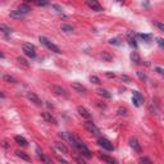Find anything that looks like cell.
Instances as JSON below:
<instances>
[{
  "label": "cell",
  "mask_w": 164,
  "mask_h": 164,
  "mask_svg": "<svg viewBox=\"0 0 164 164\" xmlns=\"http://www.w3.org/2000/svg\"><path fill=\"white\" fill-rule=\"evenodd\" d=\"M55 147L59 150V151H62L63 154H68V149H67V146H65L63 143H57L55 144Z\"/></svg>",
  "instance_id": "cell-18"
},
{
  "label": "cell",
  "mask_w": 164,
  "mask_h": 164,
  "mask_svg": "<svg viewBox=\"0 0 164 164\" xmlns=\"http://www.w3.org/2000/svg\"><path fill=\"white\" fill-rule=\"evenodd\" d=\"M0 58H4V54L3 53H0Z\"/></svg>",
  "instance_id": "cell-44"
},
{
  "label": "cell",
  "mask_w": 164,
  "mask_h": 164,
  "mask_svg": "<svg viewBox=\"0 0 164 164\" xmlns=\"http://www.w3.org/2000/svg\"><path fill=\"white\" fill-rule=\"evenodd\" d=\"M132 103L135 104V105H136V107H140V105H141V104H140V103H139L137 100H136V99H135V97H132Z\"/></svg>",
  "instance_id": "cell-37"
},
{
  "label": "cell",
  "mask_w": 164,
  "mask_h": 164,
  "mask_svg": "<svg viewBox=\"0 0 164 164\" xmlns=\"http://www.w3.org/2000/svg\"><path fill=\"white\" fill-rule=\"evenodd\" d=\"M97 94H99L100 96H103V97H105V99H110L112 97V94L105 89H99L97 90Z\"/></svg>",
  "instance_id": "cell-17"
},
{
  "label": "cell",
  "mask_w": 164,
  "mask_h": 164,
  "mask_svg": "<svg viewBox=\"0 0 164 164\" xmlns=\"http://www.w3.org/2000/svg\"><path fill=\"white\" fill-rule=\"evenodd\" d=\"M97 144H99V146H101L103 149H105V150H108V151H113V150H114L113 144H112L109 140L104 139V137H99V139H97Z\"/></svg>",
  "instance_id": "cell-6"
},
{
  "label": "cell",
  "mask_w": 164,
  "mask_h": 164,
  "mask_svg": "<svg viewBox=\"0 0 164 164\" xmlns=\"http://www.w3.org/2000/svg\"><path fill=\"white\" fill-rule=\"evenodd\" d=\"M53 7H54V8H55V9L58 10V12H62V8H61V7H59V5H53Z\"/></svg>",
  "instance_id": "cell-40"
},
{
  "label": "cell",
  "mask_w": 164,
  "mask_h": 164,
  "mask_svg": "<svg viewBox=\"0 0 164 164\" xmlns=\"http://www.w3.org/2000/svg\"><path fill=\"white\" fill-rule=\"evenodd\" d=\"M87 5H89L92 10H95V12H103V7L97 2H95V0H89Z\"/></svg>",
  "instance_id": "cell-11"
},
{
  "label": "cell",
  "mask_w": 164,
  "mask_h": 164,
  "mask_svg": "<svg viewBox=\"0 0 164 164\" xmlns=\"http://www.w3.org/2000/svg\"><path fill=\"white\" fill-rule=\"evenodd\" d=\"M139 162H140V164H154L149 158H146V156H141L139 159Z\"/></svg>",
  "instance_id": "cell-23"
},
{
  "label": "cell",
  "mask_w": 164,
  "mask_h": 164,
  "mask_svg": "<svg viewBox=\"0 0 164 164\" xmlns=\"http://www.w3.org/2000/svg\"><path fill=\"white\" fill-rule=\"evenodd\" d=\"M132 94H133V97H135V99H136V100H137V101H139L140 104H143V103H144V96H143V95H141V94H140V92H139V91H133V92H132Z\"/></svg>",
  "instance_id": "cell-21"
},
{
  "label": "cell",
  "mask_w": 164,
  "mask_h": 164,
  "mask_svg": "<svg viewBox=\"0 0 164 164\" xmlns=\"http://www.w3.org/2000/svg\"><path fill=\"white\" fill-rule=\"evenodd\" d=\"M84 126H85V130L91 135H99L100 133V130L97 128L95 126V123H92L91 121H86Z\"/></svg>",
  "instance_id": "cell-5"
},
{
  "label": "cell",
  "mask_w": 164,
  "mask_h": 164,
  "mask_svg": "<svg viewBox=\"0 0 164 164\" xmlns=\"http://www.w3.org/2000/svg\"><path fill=\"white\" fill-rule=\"evenodd\" d=\"M90 81H91V82H94V84H96V85H100V84H101L100 78H99V77H96V76H91V77H90Z\"/></svg>",
  "instance_id": "cell-28"
},
{
  "label": "cell",
  "mask_w": 164,
  "mask_h": 164,
  "mask_svg": "<svg viewBox=\"0 0 164 164\" xmlns=\"http://www.w3.org/2000/svg\"><path fill=\"white\" fill-rule=\"evenodd\" d=\"M101 58L104 59V61H107V62H110L112 61V55H109L108 51H103L101 53Z\"/></svg>",
  "instance_id": "cell-25"
},
{
  "label": "cell",
  "mask_w": 164,
  "mask_h": 164,
  "mask_svg": "<svg viewBox=\"0 0 164 164\" xmlns=\"http://www.w3.org/2000/svg\"><path fill=\"white\" fill-rule=\"evenodd\" d=\"M69 143L72 144L74 147H77V149L80 150V153H81V155H82V156L87 158V159L92 158V153L89 150V147H87V146L84 144V141H81L76 135H73V133H71V135H69Z\"/></svg>",
  "instance_id": "cell-1"
},
{
  "label": "cell",
  "mask_w": 164,
  "mask_h": 164,
  "mask_svg": "<svg viewBox=\"0 0 164 164\" xmlns=\"http://www.w3.org/2000/svg\"><path fill=\"white\" fill-rule=\"evenodd\" d=\"M156 41H158V44H159V46L163 48V39H156Z\"/></svg>",
  "instance_id": "cell-38"
},
{
  "label": "cell",
  "mask_w": 164,
  "mask_h": 164,
  "mask_svg": "<svg viewBox=\"0 0 164 164\" xmlns=\"http://www.w3.org/2000/svg\"><path fill=\"white\" fill-rule=\"evenodd\" d=\"M36 153H37V156H39L40 159H41L44 163H45V164H53L51 159H49L48 156H45V155H44V154H42V151L39 149V147H37V149H36Z\"/></svg>",
  "instance_id": "cell-12"
},
{
  "label": "cell",
  "mask_w": 164,
  "mask_h": 164,
  "mask_svg": "<svg viewBox=\"0 0 164 164\" xmlns=\"http://www.w3.org/2000/svg\"><path fill=\"white\" fill-rule=\"evenodd\" d=\"M74 159H76V162H77L78 164H87V163L84 160V158H82V156H78V155H77V156L74 158Z\"/></svg>",
  "instance_id": "cell-30"
},
{
  "label": "cell",
  "mask_w": 164,
  "mask_h": 164,
  "mask_svg": "<svg viewBox=\"0 0 164 164\" xmlns=\"http://www.w3.org/2000/svg\"><path fill=\"white\" fill-rule=\"evenodd\" d=\"M109 42H110L112 44V45H113V44H114V45H119V41L117 40V39H112L110 41H109Z\"/></svg>",
  "instance_id": "cell-36"
},
{
  "label": "cell",
  "mask_w": 164,
  "mask_h": 164,
  "mask_svg": "<svg viewBox=\"0 0 164 164\" xmlns=\"http://www.w3.org/2000/svg\"><path fill=\"white\" fill-rule=\"evenodd\" d=\"M122 80H126V81H128V80H130V78H128V77H127V76H122Z\"/></svg>",
  "instance_id": "cell-42"
},
{
  "label": "cell",
  "mask_w": 164,
  "mask_h": 164,
  "mask_svg": "<svg viewBox=\"0 0 164 164\" xmlns=\"http://www.w3.org/2000/svg\"><path fill=\"white\" fill-rule=\"evenodd\" d=\"M53 91L55 92L57 95H59V96H63V97H68V96H69L68 92H67V90H65L64 87H62V86L54 85V86H53Z\"/></svg>",
  "instance_id": "cell-9"
},
{
  "label": "cell",
  "mask_w": 164,
  "mask_h": 164,
  "mask_svg": "<svg viewBox=\"0 0 164 164\" xmlns=\"http://www.w3.org/2000/svg\"><path fill=\"white\" fill-rule=\"evenodd\" d=\"M31 12V8H30V5H27V4H22L19 5V7L13 10L12 13H10V18H13V19H21V18H23L25 15H27Z\"/></svg>",
  "instance_id": "cell-2"
},
{
  "label": "cell",
  "mask_w": 164,
  "mask_h": 164,
  "mask_svg": "<svg viewBox=\"0 0 164 164\" xmlns=\"http://www.w3.org/2000/svg\"><path fill=\"white\" fill-rule=\"evenodd\" d=\"M18 63H19L21 65H23L25 68H28V67H30V64L27 63V61H26L25 58H21V57H19V58H18Z\"/></svg>",
  "instance_id": "cell-26"
},
{
  "label": "cell",
  "mask_w": 164,
  "mask_h": 164,
  "mask_svg": "<svg viewBox=\"0 0 164 164\" xmlns=\"http://www.w3.org/2000/svg\"><path fill=\"white\" fill-rule=\"evenodd\" d=\"M4 80L8 81V82H12V84H17V80H15L14 77H12V76H4Z\"/></svg>",
  "instance_id": "cell-27"
},
{
  "label": "cell",
  "mask_w": 164,
  "mask_h": 164,
  "mask_svg": "<svg viewBox=\"0 0 164 164\" xmlns=\"http://www.w3.org/2000/svg\"><path fill=\"white\" fill-rule=\"evenodd\" d=\"M0 97H2V99H4V97H5V95L3 94V92H2V91H0Z\"/></svg>",
  "instance_id": "cell-43"
},
{
  "label": "cell",
  "mask_w": 164,
  "mask_h": 164,
  "mask_svg": "<svg viewBox=\"0 0 164 164\" xmlns=\"http://www.w3.org/2000/svg\"><path fill=\"white\" fill-rule=\"evenodd\" d=\"M0 31H3L4 34L8 36V35H10V34H12V31H13V30L10 28V27H8L7 25H0Z\"/></svg>",
  "instance_id": "cell-19"
},
{
  "label": "cell",
  "mask_w": 164,
  "mask_h": 164,
  "mask_svg": "<svg viewBox=\"0 0 164 164\" xmlns=\"http://www.w3.org/2000/svg\"><path fill=\"white\" fill-rule=\"evenodd\" d=\"M99 158L101 160H104L107 164H117V162L113 159V158H110V156H108V155H104V154H99Z\"/></svg>",
  "instance_id": "cell-16"
},
{
  "label": "cell",
  "mask_w": 164,
  "mask_h": 164,
  "mask_svg": "<svg viewBox=\"0 0 164 164\" xmlns=\"http://www.w3.org/2000/svg\"><path fill=\"white\" fill-rule=\"evenodd\" d=\"M35 4L37 5V7H44V5H48L49 3L48 2H36Z\"/></svg>",
  "instance_id": "cell-33"
},
{
  "label": "cell",
  "mask_w": 164,
  "mask_h": 164,
  "mask_svg": "<svg viewBox=\"0 0 164 164\" xmlns=\"http://www.w3.org/2000/svg\"><path fill=\"white\" fill-rule=\"evenodd\" d=\"M42 117H44V119H45V121L46 122H49V123H53V124H58L57 123V119L55 118H54L53 116H51V114L50 113H42Z\"/></svg>",
  "instance_id": "cell-14"
},
{
  "label": "cell",
  "mask_w": 164,
  "mask_h": 164,
  "mask_svg": "<svg viewBox=\"0 0 164 164\" xmlns=\"http://www.w3.org/2000/svg\"><path fill=\"white\" fill-rule=\"evenodd\" d=\"M77 112H78V114H80L82 118H85V119H86V121H91L92 116H91V113L87 110L86 108H84V107H78V108H77Z\"/></svg>",
  "instance_id": "cell-8"
},
{
  "label": "cell",
  "mask_w": 164,
  "mask_h": 164,
  "mask_svg": "<svg viewBox=\"0 0 164 164\" xmlns=\"http://www.w3.org/2000/svg\"><path fill=\"white\" fill-rule=\"evenodd\" d=\"M17 155L21 158V159H23L25 162H31V158L26 154V153H23V151H17Z\"/></svg>",
  "instance_id": "cell-22"
},
{
  "label": "cell",
  "mask_w": 164,
  "mask_h": 164,
  "mask_svg": "<svg viewBox=\"0 0 164 164\" xmlns=\"http://www.w3.org/2000/svg\"><path fill=\"white\" fill-rule=\"evenodd\" d=\"M130 146L132 147V149H133L135 151H137V153H141V146H140L139 141L136 140V139H131V140H130Z\"/></svg>",
  "instance_id": "cell-13"
},
{
  "label": "cell",
  "mask_w": 164,
  "mask_h": 164,
  "mask_svg": "<svg viewBox=\"0 0 164 164\" xmlns=\"http://www.w3.org/2000/svg\"><path fill=\"white\" fill-rule=\"evenodd\" d=\"M14 141L17 143L18 145H21V146H27L28 145V141H27L23 136H15L14 137Z\"/></svg>",
  "instance_id": "cell-15"
},
{
  "label": "cell",
  "mask_w": 164,
  "mask_h": 164,
  "mask_svg": "<svg viewBox=\"0 0 164 164\" xmlns=\"http://www.w3.org/2000/svg\"><path fill=\"white\" fill-rule=\"evenodd\" d=\"M27 97H28V100L31 103H34L35 105H41V104H42L41 99L35 94V92H28V94H27Z\"/></svg>",
  "instance_id": "cell-10"
},
{
  "label": "cell",
  "mask_w": 164,
  "mask_h": 164,
  "mask_svg": "<svg viewBox=\"0 0 164 164\" xmlns=\"http://www.w3.org/2000/svg\"><path fill=\"white\" fill-rule=\"evenodd\" d=\"M140 37H141L143 40H146L147 42H149V41L151 40V36H150V35H144V34H141V35H140Z\"/></svg>",
  "instance_id": "cell-31"
},
{
  "label": "cell",
  "mask_w": 164,
  "mask_h": 164,
  "mask_svg": "<svg viewBox=\"0 0 164 164\" xmlns=\"http://www.w3.org/2000/svg\"><path fill=\"white\" fill-rule=\"evenodd\" d=\"M40 42L44 46H45L48 50H50V51H54V53H57V54H61L62 53V50H61V48H59L58 45H55L54 42H51L49 39H46L45 36H40Z\"/></svg>",
  "instance_id": "cell-3"
},
{
  "label": "cell",
  "mask_w": 164,
  "mask_h": 164,
  "mask_svg": "<svg viewBox=\"0 0 164 164\" xmlns=\"http://www.w3.org/2000/svg\"><path fill=\"white\" fill-rule=\"evenodd\" d=\"M57 159H58L59 162H61L62 164H68V162H67V160H64L63 158H61V156H57Z\"/></svg>",
  "instance_id": "cell-35"
},
{
  "label": "cell",
  "mask_w": 164,
  "mask_h": 164,
  "mask_svg": "<svg viewBox=\"0 0 164 164\" xmlns=\"http://www.w3.org/2000/svg\"><path fill=\"white\" fill-rule=\"evenodd\" d=\"M131 59H132V61L136 63V64H141L143 62H141V58H140V55L136 51H133L132 54H131Z\"/></svg>",
  "instance_id": "cell-20"
},
{
  "label": "cell",
  "mask_w": 164,
  "mask_h": 164,
  "mask_svg": "<svg viewBox=\"0 0 164 164\" xmlns=\"http://www.w3.org/2000/svg\"><path fill=\"white\" fill-rule=\"evenodd\" d=\"M62 30L65 31V32H72V31H73V27L69 26V25H63V26H62Z\"/></svg>",
  "instance_id": "cell-29"
},
{
  "label": "cell",
  "mask_w": 164,
  "mask_h": 164,
  "mask_svg": "<svg viewBox=\"0 0 164 164\" xmlns=\"http://www.w3.org/2000/svg\"><path fill=\"white\" fill-rule=\"evenodd\" d=\"M156 71H158V73H160V74L163 73V69H162V68H159V67H158V68H156Z\"/></svg>",
  "instance_id": "cell-41"
},
{
  "label": "cell",
  "mask_w": 164,
  "mask_h": 164,
  "mask_svg": "<svg viewBox=\"0 0 164 164\" xmlns=\"http://www.w3.org/2000/svg\"><path fill=\"white\" fill-rule=\"evenodd\" d=\"M137 76H139V78H140L141 81H145V80H146V76H145V74H143L141 72H137Z\"/></svg>",
  "instance_id": "cell-34"
},
{
  "label": "cell",
  "mask_w": 164,
  "mask_h": 164,
  "mask_svg": "<svg viewBox=\"0 0 164 164\" xmlns=\"http://www.w3.org/2000/svg\"><path fill=\"white\" fill-rule=\"evenodd\" d=\"M128 42H130V45H131V46L137 48V42H136L135 37H132V35H128Z\"/></svg>",
  "instance_id": "cell-24"
},
{
  "label": "cell",
  "mask_w": 164,
  "mask_h": 164,
  "mask_svg": "<svg viewBox=\"0 0 164 164\" xmlns=\"http://www.w3.org/2000/svg\"><path fill=\"white\" fill-rule=\"evenodd\" d=\"M72 89L82 95H86V92H87V89L82 84H80V82H72Z\"/></svg>",
  "instance_id": "cell-7"
},
{
  "label": "cell",
  "mask_w": 164,
  "mask_h": 164,
  "mask_svg": "<svg viewBox=\"0 0 164 164\" xmlns=\"http://www.w3.org/2000/svg\"><path fill=\"white\" fill-rule=\"evenodd\" d=\"M23 53L27 57L35 59L36 58V48H35V45H32V44H25L23 45Z\"/></svg>",
  "instance_id": "cell-4"
},
{
  "label": "cell",
  "mask_w": 164,
  "mask_h": 164,
  "mask_svg": "<svg viewBox=\"0 0 164 164\" xmlns=\"http://www.w3.org/2000/svg\"><path fill=\"white\" fill-rule=\"evenodd\" d=\"M105 74H107V76H108V77H109V78H112V77H113V78H114V77H116V76H114V73H109V72H107V73H105Z\"/></svg>",
  "instance_id": "cell-39"
},
{
  "label": "cell",
  "mask_w": 164,
  "mask_h": 164,
  "mask_svg": "<svg viewBox=\"0 0 164 164\" xmlns=\"http://www.w3.org/2000/svg\"><path fill=\"white\" fill-rule=\"evenodd\" d=\"M154 25L158 27V28H159L160 31H164V25H162L160 22H156V21H154Z\"/></svg>",
  "instance_id": "cell-32"
}]
</instances>
